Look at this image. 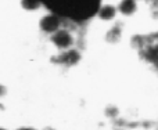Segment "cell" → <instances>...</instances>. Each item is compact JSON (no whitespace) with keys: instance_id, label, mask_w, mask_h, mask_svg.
Returning <instances> with one entry per match:
<instances>
[{"instance_id":"7","label":"cell","mask_w":158,"mask_h":130,"mask_svg":"<svg viewBox=\"0 0 158 130\" xmlns=\"http://www.w3.org/2000/svg\"><path fill=\"white\" fill-rule=\"evenodd\" d=\"M40 130H57L54 128V126H50V125H47V126H43Z\"/></svg>"},{"instance_id":"4","label":"cell","mask_w":158,"mask_h":130,"mask_svg":"<svg viewBox=\"0 0 158 130\" xmlns=\"http://www.w3.org/2000/svg\"><path fill=\"white\" fill-rule=\"evenodd\" d=\"M19 6L24 11H28V13H38L40 11L43 7V2H38V0H22L19 2Z\"/></svg>"},{"instance_id":"2","label":"cell","mask_w":158,"mask_h":130,"mask_svg":"<svg viewBox=\"0 0 158 130\" xmlns=\"http://www.w3.org/2000/svg\"><path fill=\"white\" fill-rule=\"evenodd\" d=\"M64 26V19L60 15H57L56 13L52 11H46L43 15L39 17L38 21V28L39 32L43 33L44 36H52L53 33H56L58 29Z\"/></svg>"},{"instance_id":"3","label":"cell","mask_w":158,"mask_h":130,"mask_svg":"<svg viewBox=\"0 0 158 130\" xmlns=\"http://www.w3.org/2000/svg\"><path fill=\"white\" fill-rule=\"evenodd\" d=\"M81 60V53L78 51L77 49H69L65 50V51H60V53H56L50 57V63L53 65H57V67H74L77 65Z\"/></svg>"},{"instance_id":"5","label":"cell","mask_w":158,"mask_h":130,"mask_svg":"<svg viewBox=\"0 0 158 130\" xmlns=\"http://www.w3.org/2000/svg\"><path fill=\"white\" fill-rule=\"evenodd\" d=\"M7 94H8V89H7V86H6V84H3L2 82H0V101L4 100V98L7 97Z\"/></svg>"},{"instance_id":"8","label":"cell","mask_w":158,"mask_h":130,"mask_svg":"<svg viewBox=\"0 0 158 130\" xmlns=\"http://www.w3.org/2000/svg\"><path fill=\"white\" fill-rule=\"evenodd\" d=\"M0 130H8L7 128H3V126H0Z\"/></svg>"},{"instance_id":"1","label":"cell","mask_w":158,"mask_h":130,"mask_svg":"<svg viewBox=\"0 0 158 130\" xmlns=\"http://www.w3.org/2000/svg\"><path fill=\"white\" fill-rule=\"evenodd\" d=\"M49 43L54 47L56 53L65 51V50L74 49L77 39H75V33L72 30L71 26H65L64 25L61 29H58L56 33H53L52 36H49Z\"/></svg>"},{"instance_id":"6","label":"cell","mask_w":158,"mask_h":130,"mask_svg":"<svg viewBox=\"0 0 158 130\" xmlns=\"http://www.w3.org/2000/svg\"><path fill=\"white\" fill-rule=\"evenodd\" d=\"M15 130H40V129L35 128V126H19V128H17Z\"/></svg>"}]
</instances>
